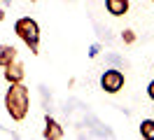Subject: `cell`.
Returning <instances> with one entry per match:
<instances>
[{
	"label": "cell",
	"mask_w": 154,
	"mask_h": 140,
	"mask_svg": "<svg viewBox=\"0 0 154 140\" xmlns=\"http://www.w3.org/2000/svg\"><path fill=\"white\" fill-rule=\"evenodd\" d=\"M5 110L12 117V121H23L30 112V89L23 82L10 84L5 91Z\"/></svg>",
	"instance_id": "1"
},
{
	"label": "cell",
	"mask_w": 154,
	"mask_h": 140,
	"mask_svg": "<svg viewBox=\"0 0 154 140\" xmlns=\"http://www.w3.org/2000/svg\"><path fill=\"white\" fill-rule=\"evenodd\" d=\"M14 33L23 45L28 47L30 54H40V26L35 19L21 17L14 21Z\"/></svg>",
	"instance_id": "2"
},
{
	"label": "cell",
	"mask_w": 154,
	"mask_h": 140,
	"mask_svg": "<svg viewBox=\"0 0 154 140\" xmlns=\"http://www.w3.org/2000/svg\"><path fill=\"white\" fill-rule=\"evenodd\" d=\"M124 84H126V77L117 68H107L105 73L100 75V89L105 93H119L124 89Z\"/></svg>",
	"instance_id": "3"
},
{
	"label": "cell",
	"mask_w": 154,
	"mask_h": 140,
	"mask_svg": "<svg viewBox=\"0 0 154 140\" xmlns=\"http://www.w3.org/2000/svg\"><path fill=\"white\" fill-rule=\"evenodd\" d=\"M66 135V131H63V126L58 124L54 117H45V129H42V138H47V140H61Z\"/></svg>",
	"instance_id": "4"
},
{
	"label": "cell",
	"mask_w": 154,
	"mask_h": 140,
	"mask_svg": "<svg viewBox=\"0 0 154 140\" xmlns=\"http://www.w3.org/2000/svg\"><path fill=\"white\" fill-rule=\"evenodd\" d=\"M23 77H26V68H23V63H21L19 58L12 61V63L5 68V82H7V84L23 82Z\"/></svg>",
	"instance_id": "5"
},
{
	"label": "cell",
	"mask_w": 154,
	"mask_h": 140,
	"mask_svg": "<svg viewBox=\"0 0 154 140\" xmlns=\"http://www.w3.org/2000/svg\"><path fill=\"white\" fill-rule=\"evenodd\" d=\"M131 7L128 0H105V9L112 14V17H124Z\"/></svg>",
	"instance_id": "6"
},
{
	"label": "cell",
	"mask_w": 154,
	"mask_h": 140,
	"mask_svg": "<svg viewBox=\"0 0 154 140\" xmlns=\"http://www.w3.org/2000/svg\"><path fill=\"white\" fill-rule=\"evenodd\" d=\"M12 61H17V47L14 45H0V68H7Z\"/></svg>",
	"instance_id": "7"
},
{
	"label": "cell",
	"mask_w": 154,
	"mask_h": 140,
	"mask_svg": "<svg viewBox=\"0 0 154 140\" xmlns=\"http://www.w3.org/2000/svg\"><path fill=\"white\" fill-rule=\"evenodd\" d=\"M140 135L145 140H154V119H143L140 121Z\"/></svg>",
	"instance_id": "8"
},
{
	"label": "cell",
	"mask_w": 154,
	"mask_h": 140,
	"mask_svg": "<svg viewBox=\"0 0 154 140\" xmlns=\"http://www.w3.org/2000/svg\"><path fill=\"white\" fill-rule=\"evenodd\" d=\"M122 42H124V45H135V33L131 28H124V30H122Z\"/></svg>",
	"instance_id": "9"
},
{
	"label": "cell",
	"mask_w": 154,
	"mask_h": 140,
	"mask_svg": "<svg viewBox=\"0 0 154 140\" xmlns=\"http://www.w3.org/2000/svg\"><path fill=\"white\" fill-rule=\"evenodd\" d=\"M147 96H149V101L154 103V79H152L149 84H147Z\"/></svg>",
	"instance_id": "10"
},
{
	"label": "cell",
	"mask_w": 154,
	"mask_h": 140,
	"mask_svg": "<svg viewBox=\"0 0 154 140\" xmlns=\"http://www.w3.org/2000/svg\"><path fill=\"white\" fill-rule=\"evenodd\" d=\"M89 56H91V58H96V56H98V45H94L91 49H89Z\"/></svg>",
	"instance_id": "11"
},
{
	"label": "cell",
	"mask_w": 154,
	"mask_h": 140,
	"mask_svg": "<svg viewBox=\"0 0 154 140\" xmlns=\"http://www.w3.org/2000/svg\"><path fill=\"white\" fill-rule=\"evenodd\" d=\"M0 21H5V9H0Z\"/></svg>",
	"instance_id": "12"
},
{
	"label": "cell",
	"mask_w": 154,
	"mask_h": 140,
	"mask_svg": "<svg viewBox=\"0 0 154 140\" xmlns=\"http://www.w3.org/2000/svg\"><path fill=\"white\" fill-rule=\"evenodd\" d=\"M2 2H5V5H12V0H2Z\"/></svg>",
	"instance_id": "13"
},
{
	"label": "cell",
	"mask_w": 154,
	"mask_h": 140,
	"mask_svg": "<svg viewBox=\"0 0 154 140\" xmlns=\"http://www.w3.org/2000/svg\"><path fill=\"white\" fill-rule=\"evenodd\" d=\"M28 2H35V0H28Z\"/></svg>",
	"instance_id": "14"
},
{
	"label": "cell",
	"mask_w": 154,
	"mask_h": 140,
	"mask_svg": "<svg viewBox=\"0 0 154 140\" xmlns=\"http://www.w3.org/2000/svg\"><path fill=\"white\" fill-rule=\"evenodd\" d=\"M152 2H154V0H152Z\"/></svg>",
	"instance_id": "15"
}]
</instances>
